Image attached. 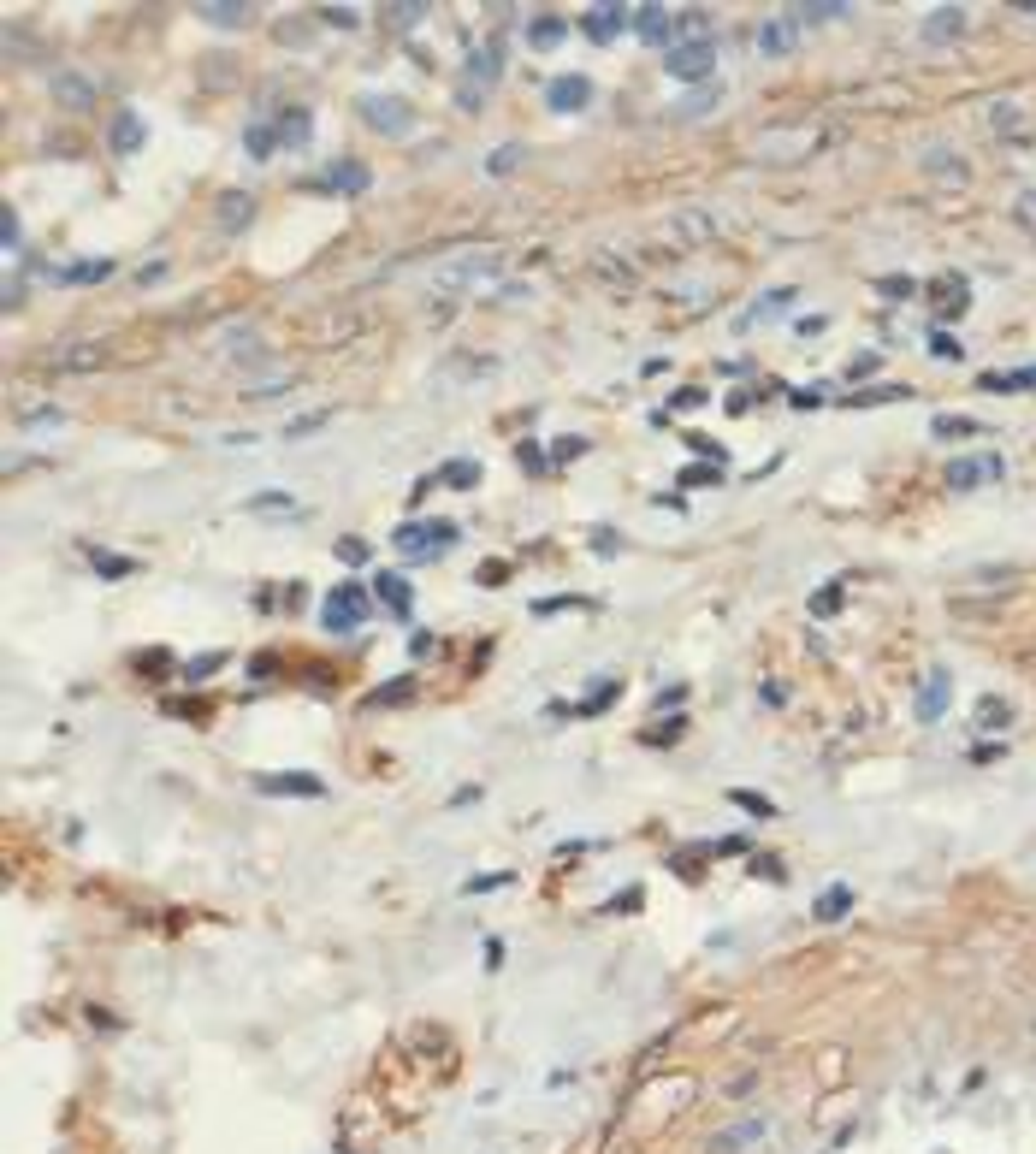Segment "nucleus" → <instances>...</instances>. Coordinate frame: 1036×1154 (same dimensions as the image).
I'll use <instances>...</instances> for the list:
<instances>
[{"mask_svg":"<svg viewBox=\"0 0 1036 1154\" xmlns=\"http://www.w3.org/2000/svg\"><path fill=\"white\" fill-rule=\"evenodd\" d=\"M368 610H373L368 586L344 581V586H332V593H326V604H320V628H326V634H356L361 622H368Z\"/></svg>","mask_w":1036,"mask_h":1154,"instance_id":"1","label":"nucleus"},{"mask_svg":"<svg viewBox=\"0 0 1036 1154\" xmlns=\"http://www.w3.org/2000/svg\"><path fill=\"white\" fill-rule=\"evenodd\" d=\"M451 539H456V521H403L391 545L403 550L409 562H433L439 550H451Z\"/></svg>","mask_w":1036,"mask_h":1154,"instance_id":"2","label":"nucleus"},{"mask_svg":"<svg viewBox=\"0 0 1036 1154\" xmlns=\"http://www.w3.org/2000/svg\"><path fill=\"white\" fill-rule=\"evenodd\" d=\"M356 112H361V124H368V131H379V136H409V124H415V107H409L403 95H385V90L361 95Z\"/></svg>","mask_w":1036,"mask_h":1154,"instance_id":"3","label":"nucleus"},{"mask_svg":"<svg viewBox=\"0 0 1036 1154\" xmlns=\"http://www.w3.org/2000/svg\"><path fill=\"white\" fill-rule=\"evenodd\" d=\"M753 48H758L764 59L794 54V48H800V18H794V6H788V12H770V18L753 30Z\"/></svg>","mask_w":1036,"mask_h":1154,"instance_id":"4","label":"nucleus"},{"mask_svg":"<svg viewBox=\"0 0 1036 1154\" xmlns=\"http://www.w3.org/2000/svg\"><path fill=\"white\" fill-rule=\"evenodd\" d=\"M710 66H717V48H710V42H676L664 54V71H669V78H681V83H705Z\"/></svg>","mask_w":1036,"mask_h":1154,"instance_id":"5","label":"nucleus"},{"mask_svg":"<svg viewBox=\"0 0 1036 1154\" xmlns=\"http://www.w3.org/2000/svg\"><path fill=\"white\" fill-rule=\"evenodd\" d=\"M1001 480V456H954L942 468V486L947 492H971V486H989Z\"/></svg>","mask_w":1036,"mask_h":1154,"instance_id":"6","label":"nucleus"},{"mask_svg":"<svg viewBox=\"0 0 1036 1154\" xmlns=\"http://www.w3.org/2000/svg\"><path fill=\"white\" fill-rule=\"evenodd\" d=\"M492 272H497V255H492V249H480L474 261H451V267L433 272V291H468V284L492 279Z\"/></svg>","mask_w":1036,"mask_h":1154,"instance_id":"7","label":"nucleus"},{"mask_svg":"<svg viewBox=\"0 0 1036 1154\" xmlns=\"http://www.w3.org/2000/svg\"><path fill=\"white\" fill-rule=\"evenodd\" d=\"M817 148V131H764L758 136V160H770V166H782V160H800V155H811Z\"/></svg>","mask_w":1036,"mask_h":1154,"instance_id":"8","label":"nucleus"},{"mask_svg":"<svg viewBox=\"0 0 1036 1154\" xmlns=\"http://www.w3.org/2000/svg\"><path fill=\"white\" fill-rule=\"evenodd\" d=\"M581 30L593 36V42H616L622 30H634V6H586Z\"/></svg>","mask_w":1036,"mask_h":1154,"instance_id":"9","label":"nucleus"},{"mask_svg":"<svg viewBox=\"0 0 1036 1154\" xmlns=\"http://www.w3.org/2000/svg\"><path fill=\"white\" fill-rule=\"evenodd\" d=\"M255 787H261V794H296V799H320V794H326V782H320V775H308V770L255 775Z\"/></svg>","mask_w":1036,"mask_h":1154,"instance_id":"10","label":"nucleus"},{"mask_svg":"<svg viewBox=\"0 0 1036 1154\" xmlns=\"http://www.w3.org/2000/svg\"><path fill=\"white\" fill-rule=\"evenodd\" d=\"M947 699H954V675L930 669V675H924V687H918V722H935L947 711Z\"/></svg>","mask_w":1036,"mask_h":1154,"instance_id":"11","label":"nucleus"},{"mask_svg":"<svg viewBox=\"0 0 1036 1154\" xmlns=\"http://www.w3.org/2000/svg\"><path fill=\"white\" fill-rule=\"evenodd\" d=\"M54 102L66 112H90L95 107V83L83 71H54Z\"/></svg>","mask_w":1036,"mask_h":1154,"instance_id":"12","label":"nucleus"},{"mask_svg":"<svg viewBox=\"0 0 1036 1154\" xmlns=\"http://www.w3.org/2000/svg\"><path fill=\"white\" fill-rule=\"evenodd\" d=\"M634 36H646V42H664V48H676V12H664V6H634Z\"/></svg>","mask_w":1036,"mask_h":1154,"instance_id":"13","label":"nucleus"},{"mask_svg":"<svg viewBox=\"0 0 1036 1154\" xmlns=\"http://www.w3.org/2000/svg\"><path fill=\"white\" fill-rule=\"evenodd\" d=\"M545 102H551V112H581L586 102H593V83H586L581 71H569V78H551Z\"/></svg>","mask_w":1036,"mask_h":1154,"instance_id":"14","label":"nucleus"},{"mask_svg":"<svg viewBox=\"0 0 1036 1154\" xmlns=\"http://www.w3.org/2000/svg\"><path fill=\"white\" fill-rule=\"evenodd\" d=\"M847 912H853V888H847V882H829V888L817 894V906H811V918H817V924H841Z\"/></svg>","mask_w":1036,"mask_h":1154,"instance_id":"15","label":"nucleus"},{"mask_svg":"<svg viewBox=\"0 0 1036 1154\" xmlns=\"http://www.w3.org/2000/svg\"><path fill=\"white\" fill-rule=\"evenodd\" d=\"M966 30V6H935V12H924V36L930 42H954V36Z\"/></svg>","mask_w":1036,"mask_h":1154,"instance_id":"16","label":"nucleus"},{"mask_svg":"<svg viewBox=\"0 0 1036 1154\" xmlns=\"http://www.w3.org/2000/svg\"><path fill=\"white\" fill-rule=\"evenodd\" d=\"M320 190H332V196H356V190H368V166H356V160H344V166L320 172Z\"/></svg>","mask_w":1036,"mask_h":1154,"instance_id":"17","label":"nucleus"},{"mask_svg":"<svg viewBox=\"0 0 1036 1154\" xmlns=\"http://www.w3.org/2000/svg\"><path fill=\"white\" fill-rule=\"evenodd\" d=\"M196 18L214 24V30H237V24L249 18V6H243V0H231V6H226V0H202V6H196Z\"/></svg>","mask_w":1036,"mask_h":1154,"instance_id":"18","label":"nucleus"},{"mask_svg":"<svg viewBox=\"0 0 1036 1154\" xmlns=\"http://www.w3.org/2000/svg\"><path fill=\"white\" fill-rule=\"evenodd\" d=\"M272 131H279V148H303L308 136H315V119H308L303 107H291V112H284L279 124H272Z\"/></svg>","mask_w":1036,"mask_h":1154,"instance_id":"19","label":"nucleus"},{"mask_svg":"<svg viewBox=\"0 0 1036 1154\" xmlns=\"http://www.w3.org/2000/svg\"><path fill=\"white\" fill-rule=\"evenodd\" d=\"M788 303H794V291H770V296H758V303L746 308V315L734 320V326H741V332H746V326H764V320H776V315H782V308H788Z\"/></svg>","mask_w":1036,"mask_h":1154,"instance_id":"20","label":"nucleus"},{"mask_svg":"<svg viewBox=\"0 0 1036 1154\" xmlns=\"http://www.w3.org/2000/svg\"><path fill=\"white\" fill-rule=\"evenodd\" d=\"M143 136H148V131H143V119H136V112L124 107L119 119H113V155H131V148H143Z\"/></svg>","mask_w":1036,"mask_h":1154,"instance_id":"21","label":"nucleus"},{"mask_svg":"<svg viewBox=\"0 0 1036 1154\" xmlns=\"http://www.w3.org/2000/svg\"><path fill=\"white\" fill-rule=\"evenodd\" d=\"M373 593L385 598V610L409 616V581H403V574H373Z\"/></svg>","mask_w":1036,"mask_h":1154,"instance_id":"22","label":"nucleus"},{"mask_svg":"<svg viewBox=\"0 0 1036 1154\" xmlns=\"http://www.w3.org/2000/svg\"><path fill=\"white\" fill-rule=\"evenodd\" d=\"M563 30H569V24L557 18V12H539V18L528 24V48H557V42H563Z\"/></svg>","mask_w":1036,"mask_h":1154,"instance_id":"23","label":"nucleus"},{"mask_svg":"<svg viewBox=\"0 0 1036 1154\" xmlns=\"http://www.w3.org/2000/svg\"><path fill=\"white\" fill-rule=\"evenodd\" d=\"M930 433L942 438V444H947V438H983V421H971V415H935Z\"/></svg>","mask_w":1036,"mask_h":1154,"instance_id":"24","label":"nucleus"},{"mask_svg":"<svg viewBox=\"0 0 1036 1154\" xmlns=\"http://www.w3.org/2000/svg\"><path fill=\"white\" fill-rule=\"evenodd\" d=\"M758 1137H764V1119H741L734 1131H722L717 1143H710V1154H734L741 1143H758Z\"/></svg>","mask_w":1036,"mask_h":1154,"instance_id":"25","label":"nucleus"},{"mask_svg":"<svg viewBox=\"0 0 1036 1154\" xmlns=\"http://www.w3.org/2000/svg\"><path fill=\"white\" fill-rule=\"evenodd\" d=\"M676 237H681V243H705V237H710V213L676 208Z\"/></svg>","mask_w":1036,"mask_h":1154,"instance_id":"26","label":"nucleus"},{"mask_svg":"<svg viewBox=\"0 0 1036 1154\" xmlns=\"http://www.w3.org/2000/svg\"><path fill=\"white\" fill-rule=\"evenodd\" d=\"M1036 368H1013V373H983V391H1031Z\"/></svg>","mask_w":1036,"mask_h":1154,"instance_id":"27","label":"nucleus"},{"mask_svg":"<svg viewBox=\"0 0 1036 1154\" xmlns=\"http://www.w3.org/2000/svg\"><path fill=\"white\" fill-rule=\"evenodd\" d=\"M901 397H913L906 385H870V391H853L847 403L853 409H877V403H901Z\"/></svg>","mask_w":1036,"mask_h":1154,"instance_id":"28","label":"nucleus"},{"mask_svg":"<svg viewBox=\"0 0 1036 1154\" xmlns=\"http://www.w3.org/2000/svg\"><path fill=\"white\" fill-rule=\"evenodd\" d=\"M249 208H255V202H249L243 190H231L226 202H219V225H226V231H243V225H249Z\"/></svg>","mask_w":1036,"mask_h":1154,"instance_id":"29","label":"nucleus"},{"mask_svg":"<svg viewBox=\"0 0 1036 1154\" xmlns=\"http://www.w3.org/2000/svg\"><path fill=\"white\" fill-rule=\"evenodd\" d=\"M243 148H249L255 160H267L272 148H279V131H272V124H249V131H243Z\"/></svg>","mask_w":1036,"mask_h":1154,"instance_id":"30","label":"nucleus"},{"mask_svg":"<svg viewBox=\"0 0 1036 1154\" xmlns=\"http://www.w3.org/2000/svg\"><path fill=\"white\" fill-rule=\"evenodd\" d=\"M705 30H710V12H699V6L676 12V36H688V42H705Z\"/></svg>","mask_w":1036,"mask_h":1154,"instance_id":"31","label":"nucleus"},{"mask_svg":"<svg viewBox=\"0 0 1036 1154\" xmlns=\"http://www.w3.org/2000/svg\"><path fill=\"white\" fill-rule=\"evenodd\" d=\"M794 18H811V24H829V18H847V6H841V0H806V6H794Z\"/></svg>","mask_w":1036,"mask_h":1154,"instance_id":"32","label":"nucleus"},{"mask_svg":"<svg viewBox=\"0 0 1036 1154\" xmlns=\"http://www.w3.org/2000/svg\"><path fill=\"white\" fill-rule=\"evenodd\" d=\"M107 272H113V261H78V267H66L59 279L66 284H95V279H107Z\"/></svg>","mask_w":1036,"mask_h":1154,"instance_id":"33","label":"nucleus"},{"mask_svg":"<svg viewBox=\"0 0 1036 1154\" xmlns=\"http://www.w3.org/2000/svg\"><path fill=\"white\" fill-rule=\"evenodd\" d=\"M444 486H462V492H468V486H480V462H444V474H439Z\"/></svg>","mask_w":1036,"mask_h":1154,"instance_id":"34","label":"nucleus"},{"mask_svg":"<svg viewBox=\"0 0 1036 1154\" xmlns=\"http://www.w3.org/2000/svg\"><path fill=\"white\" fill-rule=\"evenodd\" d=\"M516 166H521V143L492 148V160H486V172H492V178H504V172H516Z\"/></svg>","mask_w":1036,"mask_h":1154,"instance_id":"35","label":"nucleus"},{"mask_svg":"<svg viewBox=\"0 0 1036 1154\" xmlns=\"http://www.w3.org/2000/svg\"><path fill=\"white\" fill-rule=\"evenodd\" d=\"M409 693H415V681H409V675H397L391 687H379V693H368V705H403Z\"/></svg>","mask_w":1036,"mask_h":1154,"instance_id":"36","label":"nucleus"},{"mask_svg":"<svg viewBox=\"0 0 1036 1154\" xmlns=\"http://www.w3.org/2000/svg\"><path fill=\"white\" fill-rule=\"evenodd\" d=\"M90 562L107 574V581H124V574H136V562H124V557H107V550H90Z\"/></svg>","mask_w":1036,"mask_h":1154,"instance_id":"37","label":"nucleus"},{"mask_svg":"<svg viewBox=\"0 0 1036 1154\" xmlns=\"http://www.w3.org/2000/svg\"><path fill=\"white\" fill-rule=\"evenodd\" d=\"M930 356H935V361H959L966 349H959V337H954V332H930Z\"/></svg>","mask_w":1036,"mask_h":1154,"instance_id":"38","label":"nucleus"},{"mask_svg":"<svg viewBox=\"0 0 1036 1154\" xmlns=\"http://www.w3.org/2000/svg\"><path fill=\"white\" fill-rule=\"evenodd\" d=\"M320 18H326L332 30H356V24H361V12H356V6H326Z\"/></svg>","mask_w":1036,"mask_h":1154,"instance_id":"39","label":"nucleus"},{"mask_svg":"<svg viewBox=\"0 0 1036 1154\" xmlns=\"http://www.w3.org/2000/svg\"><path fill=\"white\" fill-rule=\"evenodd\" d=\"M989 124H995V131H1019V107L1013 102H995L989 107Z\"/></svg>","mask_w":1036,"mask_h":1154,"instance_id":"40","label":"nucleus"},{"mask_svg":"<svg viewBox=\"0 0 1036 1154\" xmlns=\"http://www.w3.org/2000/svg\"><path fill=\"white\" fill-rule=\"evenodd\" d=\"M734 806H746V811H758V817H776V806H770L764 794H746V787H734Z\"/></svg>","mask_w":1036,"mask_h":1154,"instance_id":"41","label":"nucleus"},{"mask_svg":"<svg viewBox=\"0 0 1036 1154\" xmlns=\"http://www.w3.org/2000/svg\"><path fill=\"white\" fill-rule=\"evenodd\" d=\"M1007 717H1013V711H1007V699H983V705H977V722H983V729H989V722H1007Z\"/></svg>","mask_w":1036,"mask_h":1154,"instance_id":"42","label":"nucleus"},{"mask_svg":"<svg viewBox=\"0 0 1036 1154\" xmlns=\"http://www.w3.org/2000/svg\"><path fill=\"white\" fill-rule=\"evenodd\" d=\"M338 557L344 562H368L373 550H368V539H338Z\"/></svg>","mask_w":1036,"mask_h":1154,"instance_id":"43","label":"nucleus"},{"mask_svg":"<svg viewBox=\"0 0 1036 1154\" xmlns=\"http://www.w3.org/2000/svg\"><path fill=\"white\" fill-rule=\"evenodd\" d=\"M219 663H226V657H196V663H190V669H184V681H202V675H214V669H219Z\"/></svg>","mask_w":1036,"mask_h":1154,"instance_id":"44","label":"nucleus"},{"mask_svg":"<svg viewBox=\"0 0 1036 1154\" xmlns=\"http://www.w3.org/2000/svg\"><path fill=\"white\" fill-rule=\"evenodd\" d=\"M688 444L699 450V456H710V462H722V444H717V438H705V433H693V438H688Z\"/></svg>","mask_w":1036,"mask_h":1154,"instance_id":"45","label":"nucleus"},{"mask_svg":"<svg viewBox=\"0 0 1036 1154\" xmlns=\"http://www.w3.org/2000/svg\"><path fill=\"white\" fill-rule=\"evenodd\" d=\"M509 882V871H492V876H474L468 882V894H486V888H504Z\"/></svg>","mask_w":1036,"mask_h":1154,"instance_id":"46","label":"nucleus"},{"mask_svg":"<svg viewBox=\"0 0 1036 1154\" xmlns=\"http://www.w3.org/2000/svg\"><path fill=\"white\" fill-rule=\"evenodd\" d=\"M788 403H794V409H817V403H823V385H806V391H794Z\"/></svg>","mask_w":1036,"mask_h":1154,"instance_id":"47","label":"nucleus"},{"mask_svg":"<svg viewBox=\"0 0 1036 1154\" xmlns=\"http://www.w3.org/2000/svg\"><path fill=\"white\" fill-rule=\"evenodd\" d=\"M315 426H326V415H303V421H291V426H284V433H291V438H303V433H315Z\"/></svg>","mask_w":1036,"mask_h":1154,"instance_id":"48","label":"nucleus"},{"mask_svg":"<svg viewBox=\"0 0 1036 1154\" xmlns=\"http://www.w3.org/2000/svg\"><path fill=\"white\" fill-rule=\"evenodd\" d=\"M1019 225L1036 231V196H1019Z\"/></svg>","mask_w":1036,"mask_h":1154,"instance_id":"49","label":"nucleus"},{"mask_svg":"<svg viewBox=\"0 0 1036 1154\" xmlns=\"http://www.w3.org/2000/svg\"><path fill=\"white\" fill-rule=\"evenodd\" d=\"M835 604H841V593H835V586H829V593H817V598H811V610H817V616H829Z\"/></svg>","mask_w":1036,"mask_h":1154,"instance_id":"50","label":"nucleus"},{"mask_svg":"<svg viewBox=\"0 0 1036 1154\" xmlns=\"http://www.w3.org/2000/svg\"><path fill=\"white\" fill-rule=\"evenodd\" d=\"M433 646H439V639H433L427 628H421V634H409V651H415V657H427V651H433Z\"/></svg>","mask_w":1036,"mask_h":1154,"instance_id":"51","label":"nucleus"},{"mask_svg":"<svg viewBox=\"0 0 1036 1154\" xmlns=\"http://www.w3.org/2000/svg\"><path fill=\"white\" fill-rule=\"evenodd\" d=\"M415 18H427V6H391V24H415Z\"/></svg>","mask_w":1036,"mask_h":1154,"instance_id":"52","label":"nucleus"},{"mask_svg":"<svg viewBox=\"0 0 1036 1154\" xmlns=\"http://www.w3.org/2000/svg\"><path fill=\"white\" fill-rule=\"evenodd\" d=\"M865 373H877V356H859L853 368H847V379H865Z\"/></svg>","mask_w":1036,"mask_h":1154,"instance_id":"53","label":"nucleus"},{"mask_svg":"<svg viewBox=\"0 0 1036 1154\" xmlns=\"http://www.w3.org/2000/svg\"><path fill=\"white\" fill-rule=\"evenodd\" d=\"M699 403H705V391H693V385H688V391H676V409H699Z\"/></svg>","mask_w":1036,"mask_h":1154,"instance_id":"54","label":"nucleus"},{"mask_svg":"<svg viewBox=\"0 0 1036 1154\" xmlns=\"http://www.w3.org/2000/svg\"><path fill=\"white\" fill-rule=\"evenodd\" d=\"M676 734H681V717H669V722H664V729H652V734H646V740H676Z\"/></svg>","mask_w":1036,"mask_h":1154,"instance_id":"55","label":"nucleus"}]
</instances>
